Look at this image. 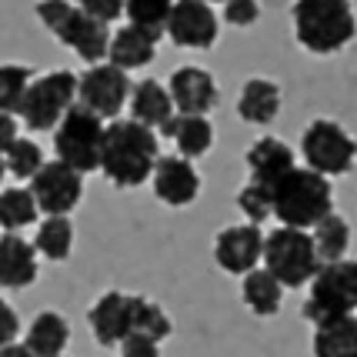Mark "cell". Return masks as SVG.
Here are the masks:
<instances>
[{
    "label": "cell",
    "mask_w": 357,
    "mask_h": 357,
    "mask_svg": "<svg viewBox=\"0 0 357 357\" xmlns=\"http://www.w3.org/2000/svg\"><path fill=\"white\" fill-rule=\"evenodd\" d=\"M37 280V250L20 234H0V287L24 291Z\"/></svg>",
    "instance_id": "17"
},
{
    "label": "cell",
    "mask_w": 357,
    "mask_h": 357,
    "mask_svg": "<svg viewBox=\"0 0 357 357\" xmlns=\"http://www.w3.org/2000/svg\"><path fill=\"white\" fill-rule=\"evenodd\" d=\"M171 7L174 0H124V17L130 20V27L160 40L164 27H167V17H171Z\"/></svg>",
    "instance_id": "30"
},
{
    "label": "cell",
    "mask_w": 357,
    "mask_h": 357,
    "mask_svg": "<svg viewBox=\"0 0 357 357\" xmlns=\"http://www.w3.org/2000/svg\"><path fill=\"white\" fill-rule=\"evenodd\" d=\"M171 331H174L171 317L157 301L144 294H130V334H144L154 344H160L171 337Z\"/></svg>",
    "instance_id": "27"
},
{
    "label": "cell",
    "mask_w": 357,
    "mask_h": 357,
    "mask_svg": "<svg viewBox=\"0 0 357 357\" xmlns=\"http://www.w3.org/2000/svg\"><path fill=\"white\" fill-rule=\"evenodd\" d=\"M3 164H7V174H14L20 181H31L33 174L44 167V154L40 147L27 137H17L7 151H3Z\"/></svg>",
    "instance_id": "32"
},
{
    "label": "cell",
    "mask_w": 357,
    "mask_h": 357,
    "mask_svg": "<svg viewBox=\"0 0 357 357\" xmlns=\"http://www.w3.org/2000/svg\"><path fill=\"white\" fill-rule=\"evenodd\" d=\"M70 341V324L57 311H40L27 327V351L33 357H63Z\"/></svg>",
    "instance_id": "22"
},
{
    "label": "cell",
    "mask_w": 357,
    "mask_h": 357,
    "mask_svg": "<svg viewBox=\"0 0 357 357\" xmlns=\"http://www.w3.org/2000/svg\"><path fill=\"white\" fill-rule=\"evenodd\" d=\"M237 207L244 211L248 224H264L271 218V194H267V187L248 181V184L237 190Z\"/></svg>",
    "instance_id": "33"
},
{
    "label": "cell",
    "mask_w": 357,
    "mask_h": 357,
    "mask_svg": "<svg viewBox=\"0 0 357 357\" xmlns=\"http://www.w3.org/2000/svg\"><path fill=\"white\" fill-rule=\"evenodd\" d=\"M151 184H154V194L167 207H187V204L197 201V194H201V177L194 171V164L177 154L157 157Z\"/></svg>",
    "instance_id": "15"
},
{
    "label": "cell",
    "mask_w": 357,
    "mask_h": 357,
    "mask_svg": "<svg viewBox=\"0 0 357 357\" xmlns=\"http://www.w3.org/2000/svg\"><path fill=\"white\" fill-rule=\"evenodd\" d=\"M264 271L278 280L280 287H304L317 274V250H314L311 231H294V227H278L264 237Z\"/></svg>",
    "instance_id": "6"
},
{
    "label": "cell",
    "mask_w": 357,
    "mask_h": 357,
    "mask_svg": "<svg viewBox=\"0 0 357 357\" xmlns=\"http://www.w3.org/2000/svg\"><path fill=\"white\" fill-rule=\"evenodd\" d=\"M261 254H264V231L257 224H234L224 227L214 241V261L220 271L227 274H250L254 267L261 264Z\"/></svg>",
    "instance_id": "13"
},
{
    "label": "cell",
    "mask_w": 357,
    "mask_h": 357,
    "mask_svg": "<svg viewBox=\"0 0 357 357\" xmlns=\"http://www.w3.org/2000/svg\"><path fill=\"white\" fill-rule=\"evenodd\" d=\"M241 297L257 317H274L280 311V301H284V287L267 274L264 267H254L250 274H244Z\"/></svg>",
    "instance_id": "25"
},
{
    "label": "cell",
    "mask_w": 357,
    "mask_h": 357,
    "mask_svg": "<svg viewBox=\"0 0 357 357\" xmlns=\"http://www.w3.org/2000/svg\"><path fill=\"white\" fill-rule=\"evenodd\" d=\"M100 144H104V121L80 104H74L54 127V154L80 177L100 167Z\"/></svg>",
    "instance_id": "7"
},
{
    "label": "cell",
    "mask_w": 357,
    "mask_h": 357,
    "mask_svg": "<svg viewBox=\"0 0 357 357\" xmlns=\"http://www.w3.org/2000/svg\"><path fill=\"white\" fill-rule=\"evenodd\" d=\"M314 357H357V317H334L314 327Z\"/></svg>",
    "instance_id": "24"
},
{
    "label": "cell",
    "mask_w": 357,
    "mask_h": 357,
    "mask_svg": "<svg viewBox=\"0 0 357 357\" xmlns=\"http://www.w3.org/2000/svg\"><path fill=\"white\" fill-rule=\"evenodd\" d=\"M33 70L27 63H0V114H10L17 117L20 100L31 87Z\"/></svg>",
    "instance_id": "31"
},
{
    "label": "cell",
    "mask_w": 357,
    "mask_h": 357,
    "mask_svg": "<svg viewBox=\"0 0 357 357\" xmlns=\"http://www.w3.org/2000/svg\"><path fill=\"white\" fill-rule=\"evenodd\" d=\"M130 117L140 127H147V130H157V127L167 124L174 117V104L167 87L154 77H144L140 84H134L130 87Z\"/></svg>",
    "instance_id": "19"
},
{
    "label": "cell",
    "mask_w": 357,
    "mask_h": 357,
    "mask_svg": "<svg viewBox=\"0 0 357 357\" xmlns=\"http://www.w3.org/2000/svg\"><path fill=\"white\" fill-rule=\"evenodd\" d=\"M7 177V164H3V154H0V181Z\"/></svg>",
    "instance_id": "40"
},
{
    "label": "cell",
    "mask_w": 357,
    "mask_h": 357,
    "mask_svg": "<svg viewBox=\"0 0 357 357\" xmlns=\"http://www.w3.org/2000/svg\"><path fill=\"white\" fill-rule=\"evenodd\" d=\"M157 54V40L151 33L137 31V27H130L124 24L121 31L110 33V44H107V63L110 67H117V70H137V67H147V63L154 61Z\"/></svg>",
    "instance_id": "20"
},
{
    "label": "cell",
    "mask_w": 357,
    "mask_h": 357,
    "mask_svg": "<svg viewBox=\"0 0 357 357\" xmlns=\"http://www.w3.org/2000/svg\"><path fill=\"white\" fill-rule=\"evenodd\" d=\"M0 357H33V354L27 351V344L14 341V344H7V347H0Z\"/></svg>",
    "instance_id": "39"
},
{
    "label": "cell",
    "mask_w": 357,
    "mask_h": 357,
    "mask_svg": "<svg viewBox=\"0 0 357 357\" xmlns=\"http://www.w3.org/2000/svg\"><path fill=\"white\" fill-rule=\"evenodd\" d=\"M267 194H271V218H278L280 227L307 231L321 224L327 214H334L331 181L307 167H291L280 181L267 187Z\"/></svg>",
    "instance_id": "2"
},
{
    "label": "cell",
    "mask_w": 357,
    "mask_h": 357,
    "mask_svg": "<svg viewBox=\"0 0 357 357\" xmlns=\"http://www.w3.org/2000/svg\"><path fill=\"white\" fill-rule=\"evenodd\" d=\"M117 347H121V357H160V344H154L144 334H127Z\"/></svg>",
    "instance_id": "36"
},
{
    "label": "cell",
    "mask_w": 357,
    "mask_h": 357,
    "mask_svg": "<svg viewBox=\"0 0 357 357\" xmlns=\"http://www.w3.org/2000/svg\"><path fill=\"white\" fill-rule=\"evenodd\" d=\"M130 77L110 63H93L77 77V104L97 114L100 121H117L130 100Z\"/></svg>",
    "instance_id": "10"
},
{
    "label": "cell",
    "mask_w": 357,
    "mask_h": 357,
    "mask_svg": "<svg viewBox=\"0 0 357 357\" xmlns=\"http://www.w3.org/2000/svg\"><path fill=\"white\" fill-rule=\"evenodd\" d=\"M87 324L93 331V341L104 347H117L130 334V294L124 291H107L93 301L87 311Z\"/></svg>",
    "instance_id": "16"
},
{
    "label": "cell",
    "mask_w": 357,
    "mask_h": 357,
    "mask_svg": "<svg viewBox=\"0 0 357 357\" xmlns=\"http://www.w3.org/2000/svg\"><path fill=\"white\" fill-rule=\"evenodd\" d=\"M33 250L47 261H67L74 250V224L70 218H44L33 237Z\"/></svg>",
    "instance_id": "28"
},
{
    "label": "cell",
    "mask_w": 357,
    "mask_h": 357,
    "mask_svg": "<svg viewBox=\"0 0 357 357\" xmlns=\"http://www.w3.org/2000/svg\"><path fill=\"white\" fill-rule=\"evenodd\" d=\"M261 17V3L257 0H227L224 3V20L231 27H254Z\"/></svg>",
    "instance_id": "34"
},
{
    "label": "cell",
    "mask_w": 357,
    "mask_h": 357,
    "mask_svg": "<svg viewBox=\"0 0 357 357\" xmlns=\"http://www.w3.org/2000/svg\"><path fill=\"white\" fill-rule=\"evenodd\" d=\"M357 311V261H331L321 264L311 278V294L304 301V317L314 327L334 317H347Z\"/></svg>",
    "instance_id": "5"
},
{
    "label": "cell",
    "mask_w": 357,
    "mask_h": 357,
    "mask_svg": "<svg viewBox=\"0 0 357 357\" xmlns=\"http://www.w3.org/2000/svg\"><path fill=\"white\" fill-rule=\"evenodd\" d=\"M77 7L87 17L100 20V24H110V20L124 17V0H77Z\"/></svg>",
    "instance_id": "35"
},
{
    "label": "cell",
    "mask_w": 357,
    "mask_h": 357,
    "mask_svg": "<svg viewBox=\"0 0 357 357\" xmlns=\"http://www.w3.org/2000/svg\"><path fill=\"white\" fill-rule=\"evenodd\" d=\"M354 317H357V311H354Z\"/></svg>",
    "instance_id": "42"
},
{
    "label": "cell",
    "mask_w": 357,
    "mask_h": 357,
    "mask_svg": "<svg viewBox=\"0 0 357 357\" xmlns=\"http://www.w3.org/2000/svg\"><path fill=\"white\" fill-rule=\"evenodd\" d=\"M33 10H37V20H40L63 47H70L80 61H87L91 67L93 63H104L107 44H110L107 24L87 17L80 7H74L70 0H40Z\"/></svg>",
    "instance_id": "4"
},
{
    "label": "cell",
    "mask_w": 357,
    "mask_h": 357,
    "mask_svg": "<svg viewBox=\"0 0 357 357\" xmlns=\"http://www.w3.org/2000/svg\"><path fill=\"white\" fill-rule=\"evenodd\" d=\"M27 190L37 211H44L47 218H67L84 197V177L61 160H50V164L44 160V167L31 177Z\"/></svg>",
    "instance_id": "11"
},
{
    "label": "cell",
    "mask_w": 357,
    "mask_h": 357,
    "mask_svg": "<svg viewBox=\"0 0 357 357\" xmlns=\"http://www.w3.org/2000/svg\"><path fill=\"white\" fill-rule=\"evenodd\" d=\"M297 167L294 164V151L284 144L280 137H257L248 151V171L250 181L261 187H271L274 181H280L284 174Z\"/></svg>",
    "instance_id": "18"
},
{
    "label": "cell",
    "mask_w": 357,
    "mask_h": 357,
    "mask_svg": "<svg viewBox=\"0 0 357 357\" xmlns=\"http://www.w3.org/2000/svg\"><path fill=\"white\" fill-rule=\"evenodd\" d=\"M160 134L177 144V157H184V160H197V157H204L214 147V127H211L207 117H181V114H174L171 121L160 127Z\"/></svg>",
    "instance_id": "21"
},
{
    "label": "cell",
    "mask_w": 357,
    "mask_h": 357,
    "mask_svg": "<svg viewBox=\"0 0 357 357\" xmlns=\"http://www.w3.org/2000/svg\"><path fill=\"white\" fill-rule=\"evenodd\" d=\"M294 37L304 50L331 57L357 37V17L351 0H294Z\"/></svg>",
    "instance_id": "3"
},
{
    "label": "cell",
    "mask_w": 357,
    "mask_h": 357,
    "mask_svg": "<svg viewBox=\"0 0 357 357\" xmlns=\"http://www.w3.org/2000/svg\"><path fill=\"white\" fill-rule=\"evenodd\" d=\"M37 204H33L27 187H7L0 190V227L7 234H17L20 227H31L37 220Z\"/></svg>",
    "instance_id": "29"
},
{
    "label": "cell",
    "mask_w": 357,
    "mask_h": 357,
    "mask_svg": "<svg viewBox=\"0 0 357 357\" xmlns=\"http://www.w3.org/2000/svg\"><path fill=\"white\" fill-rule=\"evenodd\" d=\"M301 154L307 160V171L321 177H341L351 174L357 164V140L341 124L317 117L301 134Z\"/></svg>",
    "instance_id": "9"
},
{
    "label": "cell",
    "mask_w": 357,
    "mask_h": 357,
    "mask_svg": "<svg viewBox=\"0 0 357 357\" xmlns=\"http://www.w3.org/2000/svg\"><path fill=\"white\" fill-rule=\"evenodd\" d=\"M74 104H77V74L50 70V74H40L31 80L17 117L31 130H54Z\"/></svg>",
    "instance_id": "8"
},
{
    "label": "cell",
    "mask_w": 357,
    "mask_h": 357,
    "mask_svg": "<svg viewBox=\"0 0 357 357\" xmlns=\"http://www.w3.org/2000/svg\"><path fill=\"white\" fill-rule=\"evenodd\" d=\"M311 241L317 250V261L331 264V261H344L347 248H351V224L341 214H327L321 224L311 227Z\"/></svg>",
    "instance_id": "26"
},
{
    "label": "cell",
    "mask_w": 357,
    "mask_h": 357,
    "mask_svg": "<svg viewBox=\"0 0 357 357\" xmlns=\"http://www.w3.org/2000/svg\"><path fill=\"white\" fill-rule=\"evenodd\" d=\"M17 140V121L10 114H0V154Z\"/></svg>",
    "instance_id": "38"
},
{
    "label": "cell",
    "mask_w": 357,
    "mask_h": 357,
    "mask_svg": "<svg viewBox=\"0 0 357 357\" xmlns=\"http://www.w3.org/2000/svg\"><path fill=\"white\" fill-rule=\"evenodd\" d=\"M157 134L140 127L137 121H110L104 124V144H100V167L114 187L130 190L151 181L157 164Z\"/></svg>",
    "instance_id": "1"
},
{
    "label": "cell",
    "mask_w": 357,
    "mask_h": 357,
    "mask_svg": "<svg viewBox=\"0 0 357 357\" xmlns=\"http://www.w3.org/2000/svg\"><path fill=\"white\" fill-rule=\"evenodd\" d=\"M204 3H227V0H204Z\"/></svg>",
    "instance_id": "41"
},
{
    "label": "cell",
    "mask_w": 357,
    "mask_h": 357,
    "mask_svg": "<svg viewBox=\"0 0 357 357\" xmlns=\"http://www.w3.org/2000/svg\"><path fill=\"white\" fill-rule=\"evenodd\" d=\"M171 104L181 117H207L218 107V80L204 67H177L167 84Z\"/></svg>",
    "instance_id": "14"
},
{
    "label": "cell",
    "mask_w": 357,
    "mask_h": 357,
    "mask_svg": "<svg viewBox=\"0 0 357 357\" xmlns=\"http://www.w3.org/2000/svg\"><path fill=\"white\" fill-rule=\"evenodd\" d=\"M218 14L211 10V3L204 0H174L171 17L164 33L171 37L177 47H190V50H207L218 40Z\"/></svg>",
    "instance_id": "12"
},
{
    "label": "cell",
    "mask_w": 357,
    "mask_h": 357,
    "mask_svg": "<svg viewBox=\"0 0 357 357\" xmlns=\"http://www.w3.org/2000/svg\"><path fill=\"white\" fill-rule=\"evenodd\" d=\"M17 334H20V317L17 311L0 297V347H7V344L17 341Z\"/></svg>",
    "instance_id": "37"
},
{
    "label": "cell",
    "mask_w": 357,
    "mask_h": 357,
    "mask_svg": "<svg viewBox=\"0 0 357 357\" xmlns=\"http://www.w3.org/2000/svg\"><path fill=\"white\" fill-rule=\"evenodd\" d=\"M237 114L248 124H271L280 114V87L267 77H250L244 84V91H241Z\"/></svg>",
    "instance_id": "23"
}]
</instances>
